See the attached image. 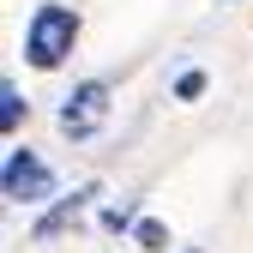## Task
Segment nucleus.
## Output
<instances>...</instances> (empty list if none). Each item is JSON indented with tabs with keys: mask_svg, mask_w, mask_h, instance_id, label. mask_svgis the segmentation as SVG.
I'll return each mask as SVG.
<instances>
[{
	"mask_svg": "<svg viewBox=\"0 0 253 253\" xmlns=\"http://www.w3.org/2000/svg\"><path fill=\"white\" fill-rule=\"evenodd\" d=\"M175 253H205V247H175Z\"/></svg>",
	"mask_w": 253,
	"mask_h": 253,
	"instance_id": "9",
	"label": "nucleus"
},
{
	"mask_svg": "<svg viewBox=\"0 0 253 253\" xmlns=\"http://www.w3.org/2000/svg\"><path fill=\"white\" fill-rule=\"evenodd\" d=\"M84 42V12L73 0H37L24 12V37H18V54L30 73H60L67 60L79 54Z\"/></svg>",
	"mask_w": 253,
	"mask_h": 253,
	"instance_id": "1",
	"label": "nucleus"
},
{
	"mask_svg": "<svg viewBox=\"0 0 253 253\" xmlns=\"http://www.w3.org/2000/svg\"><path fill=\"white\" fill-rule=\"evenodd\" d=\"M139 217H145L139 193H121V199H103V205H97V229H103V235H133Z\"/></svg>",
	"mask_w": 253,
	"mask_h": 253,
	"instance_id": "6",
	"label": "nucleus"
},
{
	"mask_svg": "<svg viewBox=\"0 0 253 253\" xmlns=\"http://www.w3.org/2000/svg\"><path fill=\"white\" fill-rule=\"evenodd\" d=\"M24 126H30V97H24V84L6 73L0 79V133H6V145L24 139Z\"/></svg>",
	"mask_w": 253,
	"mask_h": 253,
	"instance_id": "5",
	"label": "nucleus"
},
{
	"mask_svg": "<svg viewBox=\"0 0 253 253\" xmlns=\"http://www.w3.org/2000/svg\"><path fill=\"white\" fill-rule=\"evenodd\" d=\"M217 6H241V0H217Z\"/></svg>",
	"mask_w": 253,
	"mask_h": 253,
	"instance_id": "10",
	"label": "nucleus"
},
{
	"mask_svg": "<svg viewBox=\"0 0 253 253\" xmlns=\"http://www.w3.org/2000/svg\"><path fill=\"white\" fill-rule=\"evenodd\" d=\"M211 97V73L205 67H181L169 79V103H205Z\"/></svg>",
	"mask_w": 253,
	"mask_h": 253,
	"instance_id": "8",
	"label": "nucleus"
},
{
	"mask_svg": "<svg viewBox=\"0 0 253 253\" xmlns=\"http://www.w3.org/2000/svg\"><path fill=\"white\" fill-rule=\"evenodd\" d=\"M60 193H67V187H60L54 163H48L30 139H12L6 157H0V199H6L12 211H30V217H37V211L54 205Z\"/></svg>",
	"mask_w": 253,
	"mask_h": 253,
	"instance_id": "2",
	"label": "nucleus"
},
{
	"mask_svg": "<svg viewBox=\"0 0 253 253\" xmlns=\"http://www.w3.org/2000/svg\"><path fill=\"white\" fill-rule=\"evenodd\" d=\"M109 121H115V79H109V73L79 79L67 97H60V109H54V126H60V139H67V145H90V139H103Z\"/></svg>",
	"mask_w": 253,
	"mask_h": 253,
	"instance_id": "3",
	"label": "nucleus"
},
{
	"mask_svg": "<svg viewBox=\"0 0 253 253\" xmlns=\"http://www.w3.org/2000/svg\"><path fill=\"white\" fill-rule=\"evenodd\" d=\"M126 247H139V253H175V235H169V223H163V217H139V223H133V235H126Z\"/></svg>",
	"mask_w": 253,
	"mask_h": 253,
	"instance_id": "7",
	"label": "nucleus"
},
{
	"mask_svg": "<svg viewBox=\"0 0 253 253\" xmlns=\"http://www.w3.org/2000/svg\"><path fill=\"white\" fill-rule=\"evenodd\" d=\"M103 193H109V187H103V175L73 181L54 205H42L37 217H30V241H37V247H48V241H60V235H79V229H84V217L103 205Z\"/></svg>",
	"mask_w": 253,
	"mask_h": 253,
	"instance_id": "4",
	"label": "nucleus"
}]
</instances>
